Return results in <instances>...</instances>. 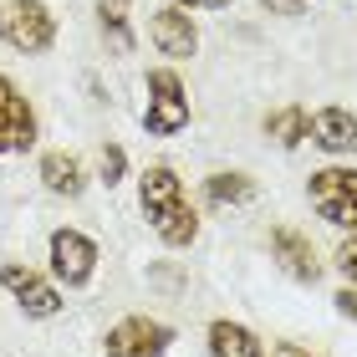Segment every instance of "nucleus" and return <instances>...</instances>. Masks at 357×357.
Segmentation results:
<instances>
[{
  "label": "nucleus",
  "mask_w": 357,
  "mask_h": 357,
  "mask_svg": "<svg viewBox=\"0 0 357 357\" xmlns=\"http://www.w3.org/2000/svg\"><path fill=\"white\" fill-rule=\"evenodd\" d=\"M138 204H143V220L153 225V235L164 240V245L184 250V245L199 240V215H194L189 194H184V184H178V174L169 164L143 169V178H138Z\"/></svg>",
  "instance_id": "1"
},
{
  "label": "nucleus",
  "mask_w": 357,
  "mask_h": 357,
  "mask_svg": "<svg viewBox=\"0 0 357 357\" xmlns=\"http://www.w3.org/2000/svg\"><path fill=\"white\" fill-rule=\"evenodd\" d=\"M0 41H6L10 52H21V56L52 52V41H56L52 6H46V0H10V6L0 10Z\"/></svg>",
  "instance_id": "2"
},
{
  "label": "nucleus",
  "mask_w": 357,
  "mask_h": 357,
  "mask_svg": "<svg viewBox=\"0 0 357 357\" xmlns=\"http://www.w3.org/2000/svg\"><path fill=\"white\" fill-rule=\"evenodd\" d=\"M306 194H312V209L327 225H337V230H357V169H317L312 184H306Z\"/></svg>",
  "instance_id": "3"
},
{
  "label": "nucleus",
  "mask_w": 357,
  "mask_h": 357,
  "mask_svg": "<svg viewBox=\"0 0 357 357\" xmlns=\"http://www.w3.org/2000/svg\"><path fill=\"white\" fill-rule=\"evenodd\" d=\"M143 128L153 138H169L178 128H189V92L178 82V72L158 67L149 72V107H143Z\"/></svg>",
  "instance_id": "4"
},
{
  "label": "nucleus",
  "mask_w": 357,
  "mask_h": 357,
  "mask_svg": "<svg viewBox=\"0 0 357 357\" xmlns=\"http://www.w3.org/2000/svg\"><path fill=\"white\" fill-rule=\"evenodd\" d=\"M174 347V327L158 317H123L118 327L102 337L107 357H164Z\"/></svg>",
  "instance_id": "5"
},
{
  "label": "nucleus",
  "mask_w": 357,
  "mask_h": 357,
  "mask_svg": "<svg viewBox=\"0 0 357 357\" xmlns=\"http://www.w3.org/2000/svg\"><path fill=\"white\" fill-rule=\"evenodd\" d=\"M92 271H97V245L82 235V230H52V275L61 286H87L92 281Z\"/></svg>",
  "instance_id": "6"
},
{
  "label": "nucleus",
  "mask_w": 357,
  "mask_h": 357,
  "mask_svg": "<svg viewBox=\"0 0 357 357\" xmlns=\"http://www.w3.org/2000/svg\"><path fill=\"white\" fill-rule=\"evenodd\" d=\"M36 143V112L21 97V87L0 72V158L6 153H26Z\"/></svg>",
  "instance_id": "7"
},
{
  "label": "nucleus",
  "mask_w": 357,
  "mask_h": 357,
  "mask_svg": "<svg viewBox=\"0 0 357 357\" xmlns=\"http://www.w3.org/2000/svg\"><path fill=\"white\" fill-rule=\"evenodd\" d=\"M0 286L15 296V306H21L26 317H56L61 312V291L46 281V275H36L31 266H0Z\"/></svg>",
  "instance_id": "8"
},
{
  "label": "nucleus",
  "mask_w": 357,
  "mask_h": 357,
  "mask_svg": "<svg viewBox=\"0 0 357 357\" xmlns=\"http://www.w3.org/2000/svg\"><path fill=\"white\" fill-rule=\"evenodd\" d=\"M153 46L164 56H174V61H184V56H194L199 52V31H194V15L189 10H178V6H164L153 15Z\"/></svg>",
  "instance_id": "9"
},
{
  "label": "nucleus",
  "mask_w": 357,
  "mask_h": 357,
  "mask_svg": "<svg viewBox=\"0 0 357 357\" xmlns=\"http://www.w3.org/2000/svg\"><path fill=\"white\" fill-rule=\"evenodd\" d=\"M271 255L281 261L286 275H296V281H317L321 275V261H317V250H312V240H306L301 230H271Z\"/></svg>",
  "instance_id": "10"
},
{
  "label": "nucleus",
  "mask_w": 357,
  "mask_h": 357,
  "mask_svg": "<svg viewBox=\"0 0 357 357\" xmlns=\"http://www.w3.org/2000/svg\"><path fill=\"white\" fill-rule=\"evenodd\" d=\"M306 138L321 153H352L357 149V118L347 107H321V112H312V133Z\"/></svg>",
  "instance_id": "11"
},
{
  "label": "nucleus",
  "mask_w": 357,
  "mask_h": 357,
  "mask_svg": "<svg viewBox=\"0 0 357 357\" xmlns=\"http://www.w3.org/2000/svg\"><path fill=\"white\" fill-rule=\"evenodd\" d=\"M41 184L61 194V199H77V194L87 189V169H82V158L67 153V149H52V153H41Z\"/></svg>",
  "instance_id": "12"
},
{
  "label": "nucleus",
  "mask_w": 357,
  "mask_h": 357,
  "mask_svg": "<svg viewBox=\"0 0 357 357\" xmlns=\"http://www.w3.org/2000/svg\"><path fill=\"white\" fill-rule=\"evenodd\" d=\"M209 357H266V347L250 327L220 317V321H209Z\"/></svg>",
  "instance_id": "13"
},
{
  "label": "nucleus",
  "mask_w": 357,
  "mask_h": 357,
  "mask_svg": "<svg viewBox=\"0 0 357 357\" xmlns=\"http://www.w3.org/2000/svg\"><path fill=\"white\" fill-rule=\"evenodd\" d=\"M133 0H97V26L112 41V52H133V26H128Z\"/></svg>",
  "instance_id": "14"
},
{
  "label": "nucleus",
  "mask_w": 357,
  "mask_h": 357,
  "mask_svg": "<svg viewBox=\"0 0 357 357\" xmlns=\"http://www.w3.org/2000/svg\"><path fill=\"white\" fill-rule=\"evenodd\" d=\"M266 133L281 143V149H296V143L312 133V118H306V107H275V112H266Z\"/></svg>",
  "instance_id": "15"
},
{
  "label": "nucleus",
  "mask_w": 357,
  "mask_h": 357,
  "mask_svg": "<svg viewBox=\"0 0 357 357\" xmlns=\"http://www.w3.org/2000/svg\"><path fill=\"white\" fill-rule=\"evenodd\" d=\"M204 194H209V204H250L255 199V178L250 174H209Z\"/></svg>",
  "instance_id": "16"
},
{
  "label": "nucleus",
  "mask_w": 357,
  "mask_h": 357,
  "mask_svg": "<svg viewBox=\"0 0 357 357\" xmlns=\"http://www.w3.org/2000/svg\"><path fill=\"white\" fill-rule=\"evenodd\" d=\"M97 169H102V184H118L123 169H128V153L118 143H102V153H97Z\"/></svg>",
  "instance_id": "17"
},
{
  "label": "nucleus",
  "mask_w": 357,
  "mask_h": 357,
  "mask_svg": "<svg viewBox=\"0 0 357 357\" xmlns=\"http://www.w3.org/2000/svg\"><path fill=\"white\" fill-rule=\"evenodd\" d=\"M337 271L347 275V286H357V230L342 240V245H337Z\"/></svg>",
  "instance_id": "18"
},
{
  "label": "nucleus",
  "mask_w": 357,
  "mask_h": 357,
  "mask_svg": "<svg viewBox=\"0 0 357 357\" xmlns=\"http://www.w3.org/2000/svg\"><path fill=\"white\" fill-rule=\"evenodd\" d=\"M337 312L357 321V286H342V291H337Z\"/></svg>",
  "instance_id": "19"
},
{
  "label": "nucleus",
  "mask_w": 357,
  "mask_h": 357,
  "mask_svg": "<svg viewBox=\"0 0 357 357\" xmlns=\"http://www.w3.org/2000/svg\"><path fill=\"white\" fill-rule=\"evenodd\" d=\"M266 10H275V15H301L306 10V0H261Z\"/></svg>",
  "instance_id": "20"
},
{
  "label": "nucleus",
  "mask_w": 357,
  "mask_h": 357,
  "mask_svg": "<svg viewBox=\"0 0 357 357\" xmlns=\"http://www.w3.org/2000/svg\"><path fill=\"white\" fill-rule=\"evenodd\" d=\"M271 357H321V352L301 347V342H275V347H271Z\"/></svg>",
  "instance_id": "21"
},
{
  "label": "nucleus",
  "mask_w": 357,
  "mask_h": 357,
  "mask_svg": "<svg viewBox=\"0 0 357 357\" xmlns=\"http://www.w3.org/2000/svg\"><path fill=\"white\" fill-rule=\"evenodd\" d=\"M178 10H220V6H230V0H174Z\"/></svg>",
  "instance_id": "22"
}]
</instances>
